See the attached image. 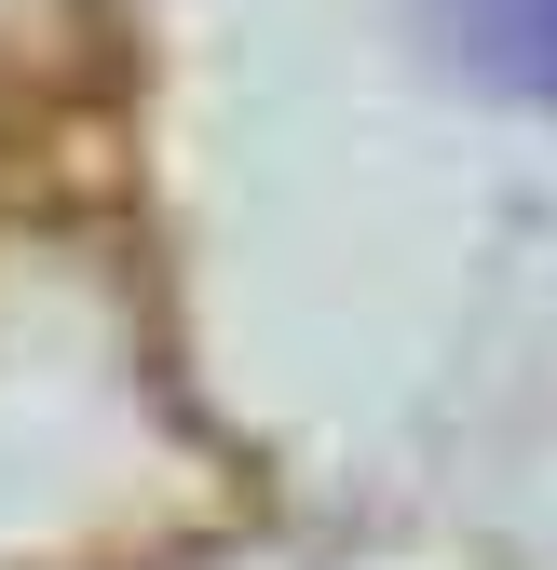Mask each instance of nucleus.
Returning a JSON list of instances; mask_svg holds the SVG:
<instances>
[{"mask_svg":"<svg viewBox=\"0 0 557 570\" xmlns=\"http://www.w3.org/2000/svg\"><path fill=\"white\" fill-rule=\"evenodd\" d=\"M449 41H462L476 82L557 96V0H449Z\"/></svg>","mask_w":557,"mask_h":570,"instance_id":"f257e3e1","label":"nucleus"}]
</instances>
